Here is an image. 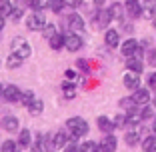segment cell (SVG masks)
<instances>
[{"instance_id": "3957f363", "label": "cell", "mask_w": 156, "mask_h": 152, "mask_svg": "<svg viewBox=\"0 0 156 152\" xmlns=\"http://www.w3.org/2000/svg\"><path fill=\"white\" fill-rule=\"evenodd\" d=\"M12 50L18 56H22V58H28V56H30V46H28V42L24 40V38H14L12 40Z\"/></svg>"}, {"instance_id": "44dd1931", "label": "cell", "mask_w": 156, "mask_h": 152, "mask_svg": "<svg viewBox=\"0 0 156 152\" xmlns=\"http://www.w3.org/2000/svg\"><path fill=\"white\" fill-rule=\"evenodd\" d=\"M66 140H68V134H64V132H56V134H54V144H56V150L64 148V146H66Z\"/></svg>"}, {"instance_id": "d6986e66", "label": "cell", "mask_w": 156, "mask_h": 152, "mask_svg": "<svg viewBox=\"0 0 156 152\" xmlns=\"http://www.w3.org/2000/svg\"><path fill=\"white\" fill-rule=\"evenodd\" d=\"M22 56H18V54H16V52H12V54H10L8 56V60H6V66H8V68H20V64H22Z\"/></svg>"}, {"instance_id": "e575fe53", "label": "cell", "mask_w": 156, "mask_h": 152, "mask_svg": "<svg viewBox=\"0 0 156 152\" xmlns=\"http://www.w3.org/2000/svg\"><path fill=\"white\" fill-rule=\"evenodd\" d=\"M22 8H14L12 10V14H10V16H12V20H20V18H22Z\"/></svg>"}, {"instance_id": "f1b7e54d", "label": "cell", "mask_w": 156, "mask_h": 152, "mask_svg": "<svg viewBox=\"0 0 156 152\" xmlns=\"http://www.w3.org/2000/svg\"><path fill=\"white\" fill-rule=\"evenodd\" d=\"M62 88H64V96L66 98H74L76 96V90H74V84H62Z\"/></svg>"}, {"instance_id": "4316f807", "label": "cell", "mask_w": 156, "mask_h": 152, "mask_svg": "<svg viewBox=\"0 0 156 152\" xmlns=\"http://www.w3.org/2000/svg\"><path fill=\"white\" fill-rule=\"evenodd\" d=\"M64 6H66V0H50V6H48V8H50L52 12H62Z\"/></svg>"}, {"instance_id": "8d00e7d4", "label": "cell", "mask_w": 156, "mask_h": 152, "mask_svg": "<svg viewBox=\"0 0 156 152\" xmlns=\"http://www.w3.org/2000/svg\"><path fill=\"white\" fill-rule=\"evenodd\" d=\"M148 86H150V88H154V90H156V72L148 76Z\"/></svg>"}, {"instance_id": "7a4b0ae2", "label": "cell", "mask_w": 156, "mask_h": 152, "mask_svg": "<svg viewBox=\"0 0 156 152\" xmlns=\"http://www.w3.org/2000/svg\"><path fill=\"white\" fill-rule=\"evenodd\" d=\"M26 26H28V30H44V26H46L44 14H42L40 10H36L34 14H30L28 20H26Z\"/></svg>"}, {"instance_id": "e0dca14e", "label": "cell", "mask_w": 156, "mask_h": 152, "mask_svg": "<svg viewBox=\"0 0 156 152\" xmlns=\"http://www.w3.org/2000/svg\"><path fill=\"white\" fill-rule=\"evenodd\" d=\"M110 20H112V12H110V8H108V10H100V14H98V18H96L98 26H100V28L108 26V22H110Z\"/></svg>"}, {"instance_id": "5b68a950", "label": "cell", "mask_w": 156, "mask_h": 152, "mask_svg": "<svg viewBox=\"0 0 156 152\" xmlns=\"http://www.w3.org/2000/svg\"><path fill=\"white\" fill-rule=\"evenodd\" d=\"M82 38L78 36V34H66V48H68L70 52H78L80 48H82Z\"/></svg>"}, {"instance_id": "1f68e13d", "label": "cell", "mask_w": 156, "mask_h": 152, "mask_svg": "<svg viewBox=\"0 0 156 152\" xmlns=\"http://www.w3.org/2000/svg\"><path fill=\"white\" fill-rule=\"evenodd\" d=\"M2 152H16V142H12V140H6L4 144H2V148H0Z\"/></svg>"}, {"instance_id": "9a60e30c", "label": "cell", "mask_w": 156, "mask_h": 152, "mask_svg": "<svg viewBox=\"0 0 156 152\" xmlns=\"http://www.w3.org/2000/svg\"><path fill=\"white\" fill-rule=\"evenodd\" d=\"M126 68L140 74L142 72V60L138 58V56H128V60H126Z\"/></svg>"}, {"instance_id": "f907efd6", "label": "cell", "mask_w": 156, "mask_h": 152, "mask_svg": "<svg viewBox=\"0 0 156 152\" xmlns=\"http://www.w3.org/2000/svg\"><path fill=\"white\" fill-rule=\"evenodd\" d=\"M0 152H2V150H0Z\"/></svg>"}, {"instance_id": "d4e9b609", "label": "cell", "mask_w": 156, "mask_h": 152, "mask_svg": "<svg viewBox=\"0 0 156 152\" xmlns=\"http://www.w3.org/2000/svg\"><path fill=\"white\" fill-rule=\"evenodd\" d=\"M12 10H14V6L10 4L8 0H2V2H0V14H2V16H10Z\"/></svg>"}, {"instance_id": "ba28073f", "label": "cell", "mask_w": 156, "mask_h": 152, "mask_svg": "<svg viewBox=\"0 0 156 152\" xmlns=\"http://www.w3.org/2000/svg\"><path fill=\"white\" fill-rule=\"evenodd\" d=\"M126 12L132 18H138V16H142V6H140L138 0H126Z\"/></svg>"}, {"instance_id": "7c38bea8", "label": "cell", "mask_w": 156, "mask_h": 152, "mask_svg": "<svg viewBox=\"0 0 156 152\" xmlns=\"http://www.w3.org/2000/svg\"><path fill=\"white\" fill-rule=\"evenodd\" d=\"M142 16L154 20V16H156V0H146V2L142 4Z\"/></svg>"}, {"instance_id": "52a82bcc", "label": "cell", "mask_w": 156, "mask_h": 152, "mask_svg": "<svg viewBox=\"0 0 156 152\" xmlns=\"http://www.w3.org/2000/svg\"><path fill=\"white\" fill-rule=\"evenodd\" d=\"M132 98L138 106H146L148 102H150V94H148V90H144V88H136Z\"/></svg>"}, {"instance_id": "ee69618b", "label": "cell", "mask_w": 156, "mask_h": 152, "mask_svg": "<svg viewBox=\"0 0 156 152\" xmlns=\"http://www.w3.org/2000/svg\"><path fill=\"white\" fill-rule=\"evenodd\" d=\"M2 28H4V16L0 14V30H2Z\"/></svg>"}, {"instance_id": "c3c4849f", "label": "cell", "mask_w": 156, "mask_h": 152, "mask_svg": "<svg viewBox=\"0 0 156 152\" xmlns=\"http://www.w3.org/2000/svg\"><path fill=\"white\" fill-rule=\"evenodd\" d=\"M16 152H20V150H16Z\"/></svg>"}, {"instance_id": "7bdbcfd3", "label": "cell", "mask_w": 156, "mask_h": 152, "mask_svg": "<svg viewBox=\"0 0 156 152\" xmlns=\"http://www.w3.org/2000/svg\"><path fill=\"white\" fill-rule=\"evenodd\" d=\"M104 2H106V0H94V6H98V8H100V6L104 4Z\"/></svg>"}, {"instance_id": "2e32d148", "label": "cell", "mask_w": 156, "mask_h": 152, "mask_svg": "<svg viewBox=\"0 0 156 152\" xmlns=\"http://www.w3.org/2000/svg\"><path fill=\"white\" fill-rule=\"evenodd\" d=\"M2 128L8 130V132L18 130V118H14V116H6V118L2 120Z\"/></svg>"}, {"instance_id": "ac0fdd59", "label": "cell", "mask_w": 156, "mask_h": 152, "mask_svg": "<svg viewBox=\"0 0 156 152\" xmlns=\"http://www.w3.org/2000/svg\"><path fill=\"white\" fill-rule=\"evenodd\" d=\"M50 48H54V50H60L62 46H66V36H60V34H54V36L50 38Z\"/></svg>"}, {"instance_id": "7402d4cb", "label": "cell", "mask_w": 156, "mask_h": 152, "mask_svg": "<svg viewBox=\"0 0 156 152\" xmlns=\"http://www.w3.org/2000/svg\"><path fill=\"white\" fill-rule=\"evenodd\" d=\"M42 110H44V104H42L40 100H32V104L28 106V112L32 116H38V114H42Z\"/></svg>"}, {"instance_id": "4fadbf2b", "label": "cell", "mask_w": 156, "mask_h": 152, "mask_svg": "<svg viewBox=\"0 0 156 152\" xmlns=\"http://www.w3.org/2000/svg\"><path fill=\"white\" fill-rule=\"evenodd\" d=\"M66 22H68V26L72 28V30H76V32L84 30V20H82V16H78V14H70Z\"/></svg>"}, {"instance_id": "ab89813d", "label": "cell", "mask_w": 156, "mask_h": 152, "mask_svg": "<svg viewBox=\"0 0 156 152\" xmlns=\"http://www.w3.org/2000/svg\"><path fill=\"white\" fill-rule=\"evenodd\" d=\"M62 152H78V150H76V146H74V144H68V146L62 148Z\"/></svg>"}, {"instance_id": "681fc988", "label": "cell", "mask_w": 156, "mask_h": 152, "mask_svg": "<svg viewBox=\"0 0 156 152\" xmlns=\"http://www.w3.org/2000/svg\"><path fill=\"white\" fill-rule=\"evenodd\" d=\"M154 104H156V100H154Z\"/></svg>"}, {"instance_id": "f546056e", "label": "cell", "mask_w": 156, "mask_h": 152, "mask_svg": "<svg viewBox=\"0 0 156 152\" xmlns=\"http://www.w3.org/2000/svg\"><path fill=\"white\" fill-rule=\"evenodd\" d=\"M18 142H20V146H28V144H30V132H28V130H22V132H20Z\"/></svg>"}, {"instance_id": "f35d334b", "label": "cell", "mask_w": 156, "mask_h": 152, "mask_svg": "<svg viewBox=\"0 0 156 152\" xmlns=\"http://www.w3.org/2000/svg\"><path fill=\"white\" fill-rule=\"evenodd\" d=\"M66 4L72 6V8H78V6L82 4V0H66Z\"/></svg>"}, {"instance_id": "b9f144b4", "label": "cell", "mask_w": 156, "mask_h": 152, "mask_svg": "<svg viewBox=\"0 0 156 152\" xmlns=\"http://www.w3.org/2000/svg\"><path fill=\"white\" fill-rule=\"evenodd\" d=\"M74 76H76V74H74L72 70H66V78H74Z\"/></svg>"}, {"instance_id": "cb8c5ba5", "label": "cell", "mask_w": 156, "mask_h": 152, "mask_svg": "<svg viewBox=\"0 0 156 152\" xmlns=\"http://www.w3.org/2000/svg\"><path fill=\"white\" fill-rule=\"evenodd\" d=\"M124 140H126L128 146H134V144L140 140V134H138V130H132V132H128L126 136H124Z\"/></svg>"}, {"instance_id": "484cf974", "label": "cell", "mask_w": 156, "mask_h": 152, "mask_svg": "<svg viewBox=\"0 0 156 152\" xmlns=\"http://www.w3.org/2000/svg\"><path fill=\"white\" fill-rule=\"evenodd\" d=\"M32 100H34V94L30 92V90H28V92H22V94H20V104L26 106V108L32 104Z\"/></svg>"}, {"instance_id": "8fae6325", "label": "cell", "mask_w": 156, "mask_h": 152, "mask_svg": "<svg viewBox=\"0 0 156 152\" xmlns=\"http://www.w3.org/2000/svg\"><path fill=\"white\" fill-rule=\"evenodd\" d=\"M136 50H138V42L134 40V38H128V40L122 44V54L126 56V58H128V56H134Z\"/></svg>"}, {"instance_id": "30bf717a", "label": "cell", "mask_w": 156, "mask_h": 152, "mask_svg": "<svg viewBox=\"0 0 156 152\" xmlns=\"http://www.w3.org/2000/svg\"><path fill=\"white\" fill-rule=\"evenodd\" d=\"M98 128H100L104 134H110L112 130L116 128V122L110 120V118H106V116H100V118H98Z\"/></svg>"}, {"instance_id": "836d02e7", "label": "cell", "mask_w": 156, "mask_h": 152, "mask_svg": "<svg viewBox=\"0 0 156 152\" xmlns=\"http://www.w3.org/2000/svg\"><path fill=\"white\" fill-rule=\"evenodd\" d=\"M30 152H44V146H42V138H40V136L36 138V144L32 146V150H30Z\"/></svg>"}, {"instance_id": "5bb4252c", "label": "cell", "mask_w": 156, "mask_h": 152, "mask_svg": "<svg viewBox=\"0 0 156 152\" xmlns=\"http://www.w3.org/2000/svg\"><path fill=\"white\" fill-rule=\"evenodd\" d=\"M104 42H106V46H110V48H116L120 44V36L116 30H106L104 34Z\"/></svg>"}, {"instance_id": "83f0119b", "label": "cell", "mask_w": 156, "mask_h": 152, "mask_svg": "<svg viewBox=\"0 0 156 152\" xmlns=\"http://www.w3.org/2000/svg\"><path fill=\"white\" fill-rule=\"evenodd\" d=\"M80 152H98V144L96 142H84L82 146H80Z\"/></svg>"}, {"instance_id": "f6af8a7d", "label": "cell", "mask_w": 156, "mask_h": 152, "mask_svg": "<svg viewBox=\"0 0 156 152\" xmlns=\"http://www.w3.org/2000/svg\"><path fill=\"white\" fill-rule=\"evenodd\" d=\"M152 128H154V134H156V120H154V126H152Z\"/></svg>"}, {"instance_id": "ffe728a7", "label": "cell", "mask_w": 156, "mask_h": 152, "mask_svg": "<svg viewBox=\"0 0 156 152\" xmlns=\"http://www.w3.org/2000/svg\"><path fill=\"white\" fill-rule=\"evenodd\" d=\"M142 150L144 152H156V136H148V138H144Z\"/></svg>"}, {"instance_id": "7dc6e473", "label": "cell", "mask_w": 156, "mask_h": 152, "mask_svg": "<svg viewBox=\"0 0 156 152\" xmlns=\"http://www.w3.org/2000/svg\"><path fill=\"white\" fill-rule=\"evenodd\" d=\"M2 90H4V88H0V94H2Z\"/></svg>"}, {"instance_id": "6da1fadb", "label": "cell", "mask_w": 156, "mask_h": 152, "mask_svg": "<svg viewBox=\"0 0 156 152\" xmlns=\"http://www.w3.org/2000/svg\"><path fill=\"white\" fill-rule=\"evenodd\" d=\"M66 126H68V130H70V138L72 140H76L78 136H82V134H86L88 132V122L84 118H68L66 120Z\"/></svg>"}, {"instance_id": "d6a6232c", "label": "cell", "mask_w": 156, "mask_h": 152, "mask_svg": "<svg viewBox=\"0 0 156 152\" xmlns=\"http://www.w3.org/2000/svg\"><path fill=\"white\" fill-rule=\"evenodd\" d=\"M110 12H112V16H116V18H120V16H122V4H118V2H114V4L110 6Z\"/></svg>"}, {"instance_id": "60d3db41", "label": "cell", "mask_w": 156, "mask_h": 152, "mask_svg": "<svg viewBox=\"0 0 156 152\" xmlns=\"http://www.w3.org/2000/svg\"><path fill=\"white\" fill-rule=\"evenodd\" d=\"M76 64H78V68H84V70L88 68V62H84V60H78Z\"/></svg>"}, {"instance_id": "603a6c76", "label": "cell", "mask_w": 156, "mask_h": 152, "mask_svg": "<svg viewBox=\"0 0 156 152\" xmlns=\"http://www.w3.org/2000/svg\"><path fill=\"white\" fill-rule=\"evenodd\" d=\"M28 4L34 10H42V8H48L50 6V0H28Z\"/></svg>"}, {"instance_id": "8992f818", "label": "cell", "mask_w": 156, "mask_h": 152, "mask_svg": "<svg viewBox=\"0 0 156 152\" xmlns=\"http://www.w3.org/2000/svg\"><path fill=\"white\" fill-rule=\"evenodd\" d=\"M116 136H112V134H106L104 138L100 140V150L102 152H114L116 150Z\"/></svg>"}, {"instance_id": "4dcf8cb0", "label": "cell", "mask_w": 156, "mask_h": 152, "mask_svg": "<svg viewBox=\"0 0 156 152\" xmlns=\"http://www.w3.org/2000/svg\"><path fill=\"white\" fill-rule=\"evenodd\" d=\"M54 34H56V26H54V24H46V26H44V38L50 40Z\"/></svg>"}, {"instance_id": "74e56055", "label": "cell", "mask_w": 156, "mask_h": 152, "mask_svg": "<svg viewBox=\"0 0 156 152\" xmlns=\"http://www.w3.org/2000/svg\"><path fill=\"white\" fill-rule=\"evenodd\" d=\"M114 122H116V126H124L126 122H128V118H126V116H116Z\"/></svg>"}, {"instance_id": "bcb514c9", "label": "cell", "mask_w": 156, "mask_h": 152, "mask_svg": "<svg viewBox=\"0 0 156 152\" xmlns=\"http://www.w3.org/2000/svg\"><path fill=\"white\" fill-rule=\"evenodd\" d=\"M152 24H154V26H156V16H154V22H152Z\"/></svg>"}, {"instance_id": "277c9868", "label": "cell", "mask_w": 156, "mask_h": 152, "mask_svg": "<svg viewBox=\"0 0 156 152\" xmlns=\"http://www.w3.org/2000/svg\"><path fill=\"white\" fill-rule=\"evenodd\" d=\"M122 82H124V86H126V88L136 90V88H140V76H138V72H132V70H130L128 74H124Z\"/></svg>"}, {"instance_id": "9c48e42d", "label": "cell", "mask_w": 156, "mask_h": 152, "mask_svg": "<svg viewBox=\"0 0 156 152\" xmlns=\"http://www.w3.org/2000/svg\"><path fill=\"white\" fill-rule=\"evenodd\" d=\"M2 94H4V98L8 102H18L20 100V90H18V86H4V90H2Z\"/></svg>"}, {"instance_id": "d590c367", "label": "cell", "mask_w": 156, "mask_h": 152, "mask_svg": "<svg viewBox=\"0 0 156 152\" xmlns=\"http://www.w3.org/2000/svg\"><path fill=\"white\" fill-rule=\"evenodd\" d=\"M140 116H142V120H144V118H150V116H152V108L144 106V108H142V112H140Z\"/></svg>"}]
</instances>
